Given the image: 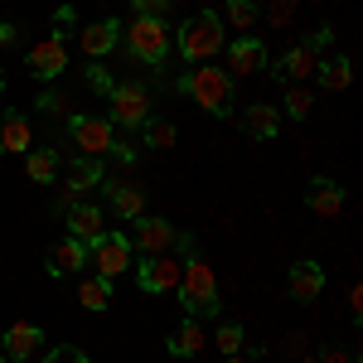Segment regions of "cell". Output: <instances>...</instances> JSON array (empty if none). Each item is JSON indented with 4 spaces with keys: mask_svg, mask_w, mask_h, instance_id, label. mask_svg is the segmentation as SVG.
I'll return each instance as SVG.
<instances>
[{
    "mask_svg": "<svg viewBox=\"0 0 363 363\" xmlns=\"http://www.w3.org/2000/svg\"><path fill=\"white\" fill-rule=\"evenodd\" d=\"M179 301H184V310L194 315V320H203V315H218V272L208 267V257L203 252H184V277H179Z\"/></svg>",
    "mask_w": 363,
    "mask_h": 363,
    "instance_id": "obj_1",
    "label": "cell"
},
{
    "mask_svg": "<svg viewBox=\"0 0 363 363\" xmlns=\"http://www.w3.org/2000/svg\"><path fill=\"white\" fill-rule=\"evenodd\" d=\"M223 44H228V34H223L218 10H199V15H189V20L179 25V58H184V63L218 58V49H223Z\"/></svg>",
    "mask_w": 363,
    "mask_h": 363,
    "instance_id": "obj_2",
    "label": "cell"
},
{
    "mask_svg": "<svg viewBox=\"0 0 363 363\" xmlns=\"http://www.w3.org/2000/svg\"><path fill=\"white\" fill-rule=\"evenodd\" d=\"M174 87H179L184 97H194L208 116H228L233 112V78H228L223 68H189Z\"/></svg>",
    "mask_w": 363,
    "mask_h": 363,
    "instance_id": "obj_3",
    "label": "cell"
},
{
    "mask_svg": "<svg viewBox=\"0 0 363 363\" xmlns=\"http://www.w3.org/2000/svg\"><path fill=\"white\" fill-rule=\"evenodd\" d=\"M121 44H126V54L136 58V63L160 68L169 58V25L155 20V15H136L131 25H121Z\"/></svg>",
    "mask_w": 363,
    "mask_h": 363,
    "instance_id": "obj_4",
    "label": "cell"
},
{
    "mask_svg": "<svg viewBox=\"0 0 363 363\" xmlns=\"http://www.w3.org/2000/svg\"><path fill=\"white\" fill-rule=\"evenodd\" d=\"M131 247H140L145 257H160V252H169V247H179V252H194V238L189 233H179V228L169 223V218H131Z\"/></svg>",
    "mask_w": 363,
    "mask_h": 363,
    "instance_id": "obj_5",
    "label": "cell"
},
{
    "mask_svg": "<svg viewBox=\"0 0 363 363\" xmlns=\"http://www.w3.org/2000/svg\"><path fill=\"white\" fill-rule=\"evenodd\" d=\"M335 39V25L315 29L310 39H301V44H291L286 54H281L277 63V78H286V83H301V78H310L315 68H320V54H325V44Z\"/></svg>",
    "mask_w": 363,
    "mask_h": 363,
    "instance_id": "obj_6",
    "label": "cell"
},
{
    "mask_svg": "<svg viewBox=\"0 0 363 363\" xmlns=\"http://www.w3.org/2000/svg\"><path fill=\"white\" fill-rule=\"evenodd\" d=\"M68 136L78 145V155H92V160H102L107 150H112L116 140V126L107 116H68Z\"/></svg>",
    "mask_w": 363,
    "mask_h": 363,
    "instance_id": "obj_7",
    "label": "cell"
},
{
    "mask_svg": "<svg viewBox=\"0 0 363 363\" xmlns=\"http://www.w3.org/2000/svg\"><path fill=\"white\" fill-rule=\"evenodd\" d=\"M87 262H97V277L116 281L126 267H131V238L126 233H102L87 242Z\"/></svg>",
    "mask_w": 363,
    "mask_h": 363,
    "instance_id": "obj_8",
    "label": "cell"
},
{
    "mask_svg": "<svg viewBox=\"0 0 363 363\" xmlns=\"http://www.w3.org/2000/svg\"><path fill=\"white\" fill-rule=\"evenodd\" d=\"M107 102H112V116L107 121L112 126H126V131H140V121L150 116V92L140 83H116Z\"/></svg>",
    "mask_w": 363,
    "mask_h": 363,
    "instance_id": "obj_9",
    "label": "cell"
},
{
    "mask_svg": "<svg viewBox=\"0 0 363 363\" xmlns=\"http://www.w3.org/2000/svg\"><path fill=\"white\" fill-rule=\"evenodd\" d=\"M228 54V78H252V73H262L267 68V44L257 39V34H238V39H228L223 44Z\"/></svg>",
    "mask_w": 363,
    "mask_h": 363,
    "instance_id": "obj_10",
    "label": "cell"
},
{
    "mask_svg": "<svg viewBox=\"0 0 363 363\" xmlns=\"http://www.w3.org/2000/svg\"><path fill=\"white\" fill-rule=\"evenodd\" d=\"M179 277H184V262H174L169 252L145 257V262L136 267V286L145 291V296H165V291H174V286H179Z\"/></svg>",
    "mask_w": 363,
    "mask_h": 363,
    "instance_id": "obj_11",
    "label": "cell"
},
{
    "mask_svg": "<svg viewBox=\"0 0 363 363\" xmlns=\"http://www.w3.org/2000/svg\"><path fill=\"white\" fill-rule=\"evenodd\" d=\"M25 68L39 78V83H54V78H63V68H68V49H63V39H39L34 49L25 54Z\"/></svg>",
    "mask_w": 363,
    "mask_h": 363,
    "instance_id": "obj_12",
    "label": "cell"
},
{
    "mask_svg": "<svg viewBox=\"0 0 363 363\" xmlns=\"http://www.w3.org/2000/svg\"><path fill=\"white\" fill-rule=\"evenodd\" d=\"M286 291H291V301H320V291H325V267L320 262H296L291 272H286Z\"/></svg>",
    "mask_w": 363,
    "mask_h": 363,
    "instance_id": "obj_13",
    "label": "cell"
},
{
    "mask_svg": "<svg viewBox=\"0 0 363 363\" xmlns=\"http://www.w3.org/2000/svg\"><path fill=\"white\" fill-rule=\"evenodd\" d=\"M107 174H102V160H92V155H78L73 165H68V184H63V208L68 203H78V194H87V189H97Z\"/></svg>",
    "mask_w": 363,
    "mask_h": 363,
    "instance_id": "obj_14",
    "label": "cell"
},
{
    "mask_svg": "<svg viewBox=\"0 0 363 363\" xmlns=\"http://www.w3.org/2000/svg\"><path fill=\"white\" fill-rule=\"evenodd\" d=\"M102 189H107V203H112L116 218H140V208H145V189L140 184H126V179H102Z\"/></svg>",
    "mask_w": 363,
    "mask_h": 363,
    "instance_id": "obj_15",
    "label": "cell"
},
{
    "mask_svg": "<svg viewBox=\"0 0 363 363\" xmlns=\"http://www.w3.org/2000/svg\"><path fill=\"white\" fill-rule=\"evenodd\" d=\"M78 44H83V54L92 58V63H102V58L121 44V25H116V20H97V25H87L83 34H78Z\"/></svg>",
    "mask_w": 363,
    "mask_h": 363,
    "instance_id": "obj_16",
    "label": "cell"
},
{
    "mask_svg": "<svg viewBox=\"0 0 363 363\" xmlns=\"http://www.w3.org/2000/svg\"><path fill=\"white\" fill-rule=\"evenodd\" d=\"M39 349H44V330H39V325H10V330H5V344H0V354L15 359V363L34 359Z\"/></svg>",
    "mask_w": 363,
    "mask_h": 363,
    "instance_id": "obj_17",
    "label": "cell"
},
{
    "mask_svg": "<svg viewBox=\"0 0 363 363\" xmlns=\"http://www.w3.org/2000/svg\"><path fill=\"white\" fill-rule=\"evenodd\" d=\"M344 184H335V179H310V189H306V203H310V213H320V218H335L339 208H344Z\"/></svg>",
    "mask_w": 363,
    "mask_h": 363,
    "instance_id": "obj_18",
    "label": "cell"
},
{
    "mask_svg": "<svg viewBox=\"0 0 363 363\" xmlns=\"http://www.w3.org/2000/svg\"><path fill=\"white\" fill-rule=\"evenodd\" d=\"M68 238H78V242L102 238V208L97 203H68Z\"/></svg>",
    "mask_w": 363,
    "mask_h": 363,
    "instance_id": "obj_19",
    "label": "cell"
},
{
    "mask_svg": "<svg viewBox=\"0 0 363 363\" xmlns=\"http://www.w3.org/2000/svg\"><path fill=\"white\" fill-rule=\"evenodd\" d=\"M203 344H208V339H203V330H199L194 315H189V320H184V325H179V330L165 339L169 359H199V354H203Z\"/></svg>",
    "mask_w": 363,
    "mask_h": 363,
    "instance_id": "obj_20",
    "label": "cell"
},
{
    "mask_svg": "<svg viewBox=\"0 0 363 363\" xmlns=\"http://www.w3.org/2000/svg\"><path fill=\"white\" fill-rule=\"evenodd\" d=\"M29 150V121L20 112H0V155H25Z\"/></svg>",
    "mask_w": 363,
    "mask_h": 363,
    "instance_id": "obj_21",
    "label": "cell"
},
{
    "mask_svg": "<svg viewBox=\"0 0 363 363\" xmlns=\"http://www.w3.org/2000/svg\"><path fill=\"white\" fill-rule=\"evenodd\" d=\"M315 73H320V87H325V92H344V87L354 83V63H349L344 54L320 58V68H315Z\"/></svg>",
    "mask_w": 363,
    "mask_h": 363,
    "instance_id": "obj_22",
    "label": "cell"
},
{
    "mask_svg": "<svg viewBox=\"0 0 363 363\" xmlns=\"http://www.w3.org/2000/svg\"><path fill=\"white\" fill-rule=\"evenodd\" d=\"M87 262V242H78V238H63L54 247V257H49V277H63V272H78Z\"/></svg>",
    "mask_w": 363,
    "mask_h": 363,
    "instance_id": "obj_23",
    "label": "cell"
},
{
    "mask_svg": "<svg viewBox=\"0 0 363 363\" xmlns=\"http://www.w3.org/2000/svg\"><path fill=\"white\" fill-rule=\"evenodd\" d=\"M242 126H247L252 136L267 140V136H277V131H281V116H277V107H262V102H252L247 112H242Z\"/></svg>",
    "mask_w": 363,
    "mask_h": 363,
    "instance_id": "obj_24",
    "label": "cell"
},
{
    "mask_svg": "<svg viewBox=\"0 0 363 363\" xmlns=\"http://www.w3.org/2000/svg\"><path fill=\"white\" fill-rule=\"evenodd\" d=\"M140 140H145L150 150H169V145H174V121H165V116H145V121H140Z\"/></svg>",
    "mask_w": 363,
    "mask_h": 363,
    "instance_id": "obj_25",
    "label": "cell"
},
{
    "mask_svg": "<svg viewBox=\"0 0 363 363\" xmlns=\"http://www.w3.org/2000/svg\"><path fill=\"white\" fill-rule=\"evenodd\" d=\"M25 169H29L34 184H54V179H58V150H29Z\"/></svg>",
    "mask_w": 363,
    "mask_h": 363,
    "instance_id": "obj_26",
    "label": "cell"
},
{
    "mask_svg": "<svg viewBox=\"0 0 363 363\" xmlns=\"http://www.w3.org/2000/svg\"><path fill=\"white\" fill-rule=\"evenodd\" d=\"M78 301H83V310H107L112 306V281L107 277H87L83 286H78Z\"/></svg>",
    "mask_w": 363,
    "mask_h": 363,
    "instance_id": "obj_27",
    "label": "cell"
},
{
    "mask_svg": "<svg viewBox=\"0 0 363 363\" xmlns=\"http://www.w3.org/2000/svg\"><path fill=\"white\" fill-rule=\"evenodd\" d=\"M223 20L233 29H252V25H257V5H252V0H228Z\"/></svg>",
    "mask_w": 363,
    "mask_h": 363,
    "instance_id": "obj_28",
    "label": "cell"
},
{
    "mask_svg": "<svg viewBox=\"0 0 363 363\" xmlns=\"http://www.w3.org/2000/svg\"><path fill=\"white\" fill-rule=\"evenodd\" d=\"M218 349H223V354H238V349H242V344H247V335H242V325H218Z\"/></svg>",
    "mask_w": 363,
    "mask_h": 363,
    "instance_id": "obj_29",
    "label": "cell"
},
{
    "mask_svg": "<svg viewBox=\"0 0 363 363\" xmlns=\"http://www.w3.org/2000/svg\"><path fill=\"white\" fill-rule=\"evenodd\" d=\"M39 363H92V359H87L78 344H58V349H49V354H44Z\"/></svg>",
    "mask_w": 363,
    "mask_h": 363,
    "instance_id": "obj_30",
    "label": "cell"
},
{
    "mask_svg": "<svg viewBox=\"0 0 363 363\" xmlns=\"http://www.w3.org/2000/svg\"><path fill=\"white\" fill-rule=\"evenodd\" d=\"M281 107L301 121V116H310V92H306V87H286V102H281Z\"/></svg>",
    "mask_w": 363,
    "mask_h": 363,
    "instance_id": "obj_31",
    "label": "cell"
},
{
    "mask_svg": "<svg viewBox=\"0 0 363 363\" xmlns=\"http://www.w3.org/2000/svg\"><path fill=\"white\" fill-rule=\"evenodd\" d=\"M87 87H92V92H102V97H112V73H107V68H102V63H92V68H87Z\"/></svg>",
    "mask_w": 363,
    "mask_h": 363,
    "instance_id": "obj_32",
    "label": "cell"
},
{
    "mask_svg": "<svg viewBox=\"0 0 363 363\" xmlns=\"http://www.w3.org/2000/svg\"><path fill=\"white\" fill-rule=\"evenodd\" d=\"M73 25H78V10H73V5H58L54 10V39H63Z\"/></svg>",
    "mask_w": 363,
    "mask_h": 363,
    "instance_id": "obj_33",
    "label": "cell"
},
{
    "mask_svg": "<svg viewBox=\"0 0 363 363\" xmlns=\"http://www.w3.org/2000/svg\"><path fill=\"white\" fill-rule=\"evenodd\" d=\"M131 10H136V15H155V20H165L169 0H131Z\"/></svg>",
    "mask_w": 363,
    "mask_h": 363,
    "instance_id": "obj_34",
    "label": "cell"
},
{
    "mask_svg": "<svg viewBox=\"0 0 363 363\" xmlns=\"http://www.w3.org/2000/svg\"><path fill=\"white\" fill-rule=\"evenodd\" d=\"M39 107H44V112H58V107H63V97H58V92H44V97H39Z\"/></svg>",
    "mask_w": 363,
    "mask_h": 363,
    "instance_id": "obj_35",
    "label": "cell"
},
{
    "mask_svg": "<svg viewBox=\"0 0 363 363\" xmlns=\"http://www.w3.org/2000/svg\"><path fill=\"white\" fill-rule=\"evenodd\" d=\"M262 359V349H247V354H228V363H257Z\"/></svg>",
    "mask_w": 363,
    "mask_h": 363,
    "instance_id": "obj_36",
    "label": "cell"
},
{
    "mask_svg": "<svg viewBox=\"0 0 363 363\" xmlns=\"http://www.w3.org/2000/svg\"><path fill=\"white\" fill-rule=\"evenodd\" d=\"M20 34H15V25H0V44H15Z\"/></svg>",
    "mask_w": 363,
    "mask_h": 363,
    "instance_id": "obj_37",
    "label": "cell"
},
{
    "mask_svg": "<svg viewBox=\"0 0 363 363\" xmlns=\"http://www.w3.org/2000/svg\"><path fill=\"white\" fill-rule=\"evenodd\" d=\"M0 92H5V73H0Z\"/></svg>",
    "mask_w": 363,
    "mask_h": 363,
    "instance_id": "obj_38",
    "label": "cell"
},
{
    "mask_svg": "<svg viewBox=\"0 0 363 363\" xmlns=\"http://www.w3.org/2000/svg\"><path fill=\"white\" fill-rule=\"evenodd\" d=\"M0 363H5V354H0Z\"/></svg>",
    "mask_w": 363,
    "mask_h": 363,
    "instance_id": "obj_39",
    "label": "cell"
}]
</instances>
